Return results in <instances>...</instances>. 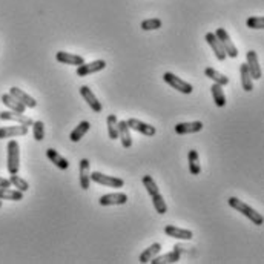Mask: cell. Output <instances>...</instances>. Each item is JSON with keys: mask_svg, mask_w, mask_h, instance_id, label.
Here are the masks:
<instances>
[{"mask_svg": "<svg viewBox=\"0 0 264 264\" xmlns=\"http://www.w3.org/2000/svg\"><path fill=\"white\" fill-rule=\"evenodd\" d=\"M143 186L146 188L148 194L151 195L152 198V205H154V209L157 211L160 215L166 213L167 212V206H166V201L161 195V192L158 191V186L157 183L154 181V178L151 175H145L143 177Z\"/></svg>", "mask_w": 264, "mask_h": 264, "instance_id": "cell-1", "label": "cell"}, {"mask_svg": "<svg viewBox=\"0 0 264 264\" xmlns=\"http://www.w3.org/2000/svg\"><path fill=\"white\" fill-rule=\"evenodd\" d=\"M227 203H229L230 208H234L235 211L241 212V213L246 216V218H249L255 226H261V224H263V221H264L263 215H261L260 212H257L254 208H251L249 205H246L244 201L238 200L237 197H230V198L227 200Z\"/></svg>", "mask_w": 264, "mask_h": 264, "instance_id": "cell-2", "label": "cell"}, {"mask_svg": "<svg viewBox=\"0 0 264 264\" xmlns=\"http://www.w3.org/2000/svg\"><path fill=\"white\" fill-rule=\"evenodd\" d=\"M8 172L9 175L12 174H19V169H20V146L17 143V140H9L8 142Z\"/></svg>", "mask_w": 264, "mask_h": 264, "instance_id": "cell-3", "label": "cell"}, {"mask_svg": "<svg viewBox=\"0 0 264 264\" xmlns=\"http://www.w3.org/2000/svg\"><path fill=\"white\" fill-rule=\"evenodd\" d=\"M163 80L170 88H174L178 92H181V94H192V91H194V88H192V85L189 82H184L183 79H180V77H177L172 72H164L163 74Z\"/></svg>", "mask_w": 264, "mask_h": 264, "instance_id": "cell-4", "label": "cell"}, {"mask_svg": "<svg viewBox=\"0 0 264 264\" xmlns=\"http://www.w3.org/2000/svg\"><path fill=\"white\" fill-rule=\"evenodd\" d=\"M213 34L216 36V39H218L220 43L223 45L224 53H226L227 57H230V58H237V57H238V50H237V46L234 45V42L230 40V36L226 33V29H224V28H218Z\"/></svg>", "mask_w": 264, "mask_h": 264, "instance_id": "cell-5", "label": "cell"}, {"mask_svg": "<svg viewBox=\"0 0 264 264\" xmlns=\"http://www.w3.org/2000/svg\"><path fill=\"white\" fill-rule=\"evenodd\" d=\"M91 180L94 183L107 186V188H123L125 186V180L118 178V177H112V175H105L102 172H91Z\"/></svg>", "mask_w": 264, "mask_h": 264, "instance_id": "cell-6", "label": "cell"}, {"mask_svg": "<svg viewBox=\"0 0 264 264\" xmlns=\"http://www.w3.org/2000/svg\"><path fill=\"white\" fill-rule=\"evenodd\" d=\"M246 65L249 68V72L252 75L254 80H260L263 77V72H261V66H260V61H258V54L257 51L251 50L246 53Z\"/></svg>", "mask_w": 264, "mask_h": 264, "instance_id": "cell-7", "label": "cell"}, {"mask_svg": "<svg viewBox=\"0 0 264 264\" xmlns=\"http://www.w3.org/2000/svg\"><path fill=\"white\" fill-rule=\"evenodd\" d=\"M100 206H121L128 203V195L125 192H114L102 195L99 200Z\"/></svg>", "mask_w": 264, "mask_h": 264, "instance_id": "cell-8", "label": "cell"}, {"mask_svg": "<svg viewBox=\"0 0 264 264\" xmlns=\"http://www.w3.org/2000/svg\"><path fill=\"white\" fill-rule=\"evenodd\" d=\"M106 68V61L105 60H94L91 61V63H85L77 66V75L79 77H86V75H91V74H96V72H100Z\"/></svg>", "mask_w": 264, "mask_h": 264, "instance_id": "cell-9", "label": "cell"}, {"mask_svg": "<svg viewBox=\"0 0 264 264\" xmlns=\"http://www.w3.org/2000/svg\"><path fill=\"white\" fill-rule=\"evenodd\" d=\"M126 123H128L129 129H134V131L143 134V135L154 137L155 134H157V129H155L154 126L148 125V123H145V121H140L137 118H129V120H126Z\"/></svg>", "mask_w": 264, "mask_h": 264, "instance_id": "cell-10", "label": "cell"}, {"mask_svg": "<svg viewBox=\"0 0 264 264\" xmlns=\"http://www.w3.org/2000/svg\"><path fill=\"white\" fill-rule=\"evenodd\" d=\"M55 60L58 63H63V65H71V66H80L85 63V58L82 55H77V54H71V53H65V51H58L55 54Z\"/></svg>", "mask_w": 264, "mask_h": 264, "instance_id": "cell-11", "label": "cell"}, {"mask_svg": "<svg viewBox=\"0 0 264 264\" xmlns=\"http://www.w3.org/2000/svg\"><path fill=\"white\" fill-rule=\"evenodd\" d=\"M205 40L209 43V46L212 48V51H213L215 57L218 58L220 61H224L227 55H226V53H224L223 45L220 43V40H218V39H216V36H215L213 33H208V34L205 36Z\"/></svg>", "mask_w": 264, "mask_h": 264, "instance_id": "cell-12", "label": "cell"}, {"mask_svg": "<svg viewBox=\"0 0 264 264\" xmlns=\"http://www.w3.org/2000/svg\"><path fill=\"white\" fill-rule=\"evenodd\" d=\"M0 120L3 121H17L19 125H25V126H33V120H31L29 117L20 114V112H14V111H3L0 112Z\"/></svg>", "mask_w": 264, "mask_h": 264, "instance_id": "cell-13", "label": "cell"}, {"mask_svg": "<svg viewBox=\"0 0 264 264\" xmlns=\"http://www.w3.org/2000/svg\"><path fill=\"white\" fill-rule=\"evenodd\" d=\"M79 175H80V188L83 191H88L91 186V169H89V160L82 158L79 163Z\"/></svg>", "mask_w": 264, "mask_h": 264, "instance_id": "cell-14", "label": "cell"}, {"mask_svg": "<svg viewBox=\"0 0 264 264\" xmlns=\"http://www.w3.org/2000/svg\"><path fill=\"white\" fill-rule=\"evenodd\" d=\"M80 94H82V97L86 100V103L91 106V109L94 111V112H102L103 111L102 103L99 102V99L96 97L94 92L89 89V86H82L80 88Z\"/></svg>", "mask_w": 264, "mask_h": 264, "instance_id": "cell-15", "label": "cell"}, {"mask_svg": "<svg viewBox=\"0 0 264 264\" xmlns=\"http://www.w3.org/2000/svg\"><path fill=\"white\" fill-rule=\"evenodd\" d=\"M164 234L170 238H177V240H192L194 238V234L192 230H188V229H180L177 226H172L169 224L164 227Z\"/></svg>", "mask_w": 264, "mask_h": 264, "instance_id": "cell-16", "label": "cell"}, {"mask_svg": "<svg viewBox=\"0 0 264 264\" xmlns=\"http://www.w3.org/2000/svg\"><path fill=\"white\" fill-rule=\"evenodd\" d=\"M181 249H183V247H180V246H174V251L172 252L164 254L161 257H154L149 263H152V264H164V263L170 264V263H177V261H180Z\"/></svg>", "mask_w": 264, "mask_h": 264, "instance_id": "cell-17", "label": "cell"}, {"mask_svg": "<svg viewBox=\"0 0 264 264\" xmlns=\"http://www.w3.org/2000/svg\"><path fill=\"white\" fill-rule=\"evenodd\" d=\"M28 131H29V128H28V126H25V125L0 128V140L12 138V137H22V135H26V134H28Z\"/></svg>", "mask_w": 264, "mask_h": 264, "instance_id": "cell-18", "label": "cell"}, {"mask_svg": "<svg viewBox=\"0 0 264 264\" xmlns=\"http://www.w3.org/2000/svg\"><path fill=\"white\" fill-rule=\"evenodd\" d=\"M203 129V123L201 121H188V123H178L175 126V132L180 135L186 134H197Z\"/></svg>", "mask_w": 264, "mask_h": 264, "instance_id": "cell-19", "label": "cell"}, {"mask_svg": "<svg viewBox=\"0 0 264 264\" xmlns=\"http://www.w3.org/2000/svg\"><path fill=\"white\" fill-rule=\"evenodd\" d=\"M118 138L121 140V146L129 149L132 146V137H131V129L128 126L126 120L118 121Z\"/></svg>", "mask_w": 264, "mask_h": 264, "instance_id": "cell-20", "label": "cell"}, {"mask_svg": "<svg viewBox=\"0 0 264 264\" xmlns=\"http://www.w3.org/2000/svg\"><path fill=\"white\" fill-rule=\"evenodd\" d=\"M9 94L14 96L22 105H25L26 107H36V106H37V102H36L33 97H31L29 94H26L25 91H22V89H19V88L12 86V88L9 89Z\"/></svg>", "mask_w": 264, "mask_h": 264, "instance_id": "cell-21", "label": "cell"}, {"mask_svg": "<svg viewBox=\"0 0 264 264\" xmlns=\"http://www.w3.org/2000/svg\"><path fill=\"white\" fill-rule=\"evenodd\" d=\"M46 157L50 158L51 163H54L58 169L61 170H66L69 167V161L63 157V155H60L55 149L50 148V149H46Z\"/></svg>", "mask_w": 264, "mask_h": 264, "instance_id": "cell-22", "label": "cell"}, {"mask_svg": "<svg viewBox=\"0 0 264 264\" xmlns=\"http://www.w3.org/2000/svg\"><path fill=\"white\" fill-rule=\"evenodd\" d=\"M2 103H3L6 107H9V111H14V112L25 114V111H26V106L22 105L14 96H11L9 92H8V94H3V96H2Z\"/></svg>", "mask_w": 264, "mask_h": 264, "instance_id": "cell-23", "label": "cell"}, {"mask_svg": "<svg viewBox=\"0 0 264 264\" xmlns=\"http://www.w3.org/2000/svg\"><path fill=\"white\" fill-rule=\"evenodd\" d=\"M89 129H91V123H89V121H86V120L80 121V123H79V126H75L74 131L69 134V140H71L72 143H79L80 140L88 134Z\"/></svg>", "mask_w": 264, "mask_h": 264, "instance_id": "cell-24", "label": "cell"}, {"mask_svg": "<svg viewBox=\"0 0 264 264\" xmlns=\"http://www.w3.org/2000/svg\"><path fill=\"white\" fill-rule=\"evenodd\" d=\"M240 72H241V86L246 92H251L254 89V79L249 72V68H247L246 63H241L240 66Z\"/></svg>", "mask_w": 264, "mask_h": 264, "instance_id": "cell-25", "label": "cell"}, {"mask_svg": "<svg viewBox=\"0 0 264 264\" xmlns=\"http://www.w3.org/2000/svg\"><path fill=\"white\" fill-rule=\"evenodd\" d=\"M205 75L208 77V79H211L213 83H216V85L226 86L229 83V77H226L224 74L218 72V71L213 69V68H206L205 69Z\"/></svg>", "mask_w": 264, "mask_h": 264, "instance_id": "cell-26", "label": "cell"}, {"mask_svg": "<svg viewBox=\"0 0 264 264\" xmlns=\"http://www.w3.org/2000/svg\"><path fill=\"white\" fill-rule=\"evenodd\" d=\"M211 92H212V97H213V103L218 107H224L226 106V96H224L223 86L213 83L212 88H211Z\"/></svg>", "mask_w": 264, "mask_h": 264, "instance_id": "cell-27", "label": "cell"}, {"mask_svg": "<svg viewBox=\"0 0 264 264\" xmlns=\"http://www.w3.org/2000/svg\"><path fill=\"white\" fill-rule=\"evenodd\" d=\"M188 161H189V172H191L192 175H200V172H201V164H200L198 152H197L195 149H191V151H189Z\"/></svg>", "mask_w": 264, "mask_h": 264, "instance_id": "cell-28", "label": "cell"}, {"mask_svg": "<svg viewBox=\"0 0 264 264\" xmlns=\"http://www.w3.org/2000/svg\"><path fill=\"white\" fill-rule=\"evenodd\" d=\"M161 251V244L160 243H154L152 246H149L148 249H145V252L140 255V263H149L154 257H157Z\"/></svg>", "mask_w": 264, "mask_h": 264, "instance_id": "cell-29", "label": "cell"}, {"mask_svg": "<svg viewBox=\"0 0 264 264\" xmlns=\"http://www.w3.org/2000/svg\"><path fill=\"white\" fill-rule=\"evenodd\" d=\"M0 200H9V201H20L23 200V192L11 188H0Z\"/></svg>", "mask_w": 264, "mask_h": 264, "instance_id": "cell-30", "label": "cell"}, {"mask_svg": "<svg viewBox=\"0 0 264 264\" xmlns=\"http://www.w3.org/2000/svg\"><path fill=\"white\" fill-rule=\"evenodd\" d=\"M107 135H109L111 140H117L118 138V120L115 114H109L107 115Z\"/></svg>", "mask_w": 264, "mask_h": 264, "instance_id": "cell-31", "label": "cell"}, {"mask_svg": "<svg viewBox=\"0 0 264 264\" xmlns=\"http://www.w3.org/2000/svg\"><path fill=\"white\" fill-rule=\"evenodd\" d=\"M9 181H11V186H14V188H17V191H20V192H23V194L29 189L28 181L23 180L22 177H19L17 174H12V175L9 177Z\"/></svg>", "mask_w": 264, "mask_h": 264, "instance_id": "cell-32", "label": "cell"}, {"mask_svg": "<svg viewBox=\"0 0 264 264\" xmlns=\"http://www.w3.org/2000/svg\"><path fill=\"white\" fill-rule=\"evenodd\" d=\"M33 135H34V140L36 142H42L45 138V125L43 121H34L33 123Z\"/></svg>", "mask_w": 264, "mask_h": 264, "instance_id": "cell-33", "label": "cell"}, {"mask_svg": "<svg viewBox=\"0 0 264 264\" xmlns=\"http://www.w3.org/2000/svg\"><path fill=\"white\" fill-rule=\"evenodd\" d=\"M161 25H163V22L160 19H146L142 22L140 26H142L143 31H154V29H160Z\"/></svg>", "mask_w": 264, "mask_h": 264, "instance_id": "cell-34", "label": "cell"}, {"mask_svg": "<svg viewBox=\"0 0 264 264\" xmlns=\"http://www.w3.org/2000/svg\"><path fill=\"white\" fill-rule=\"evenodd\" d=\"M246 25L251 29H263L264 28V19L263 17H249L246 20Z\"/></svg>", "mask_w": 264, "mask_h": 264, "instance_id": "cell-35", "label": "cell"}, {"mask_svg": "<svg viewBox=\"0 0 264 264\" xmlns=\"http://www.w3.org/2000/svg\"><path fill=\"white\" fill-rule=\"evenodd\" d=\"M0 188H11V181H9V178L0 177Z\"/></svg>", "mask_w": 264, "mask_h": 264, "instance_id": "cell-36", "label": "cell"}, {"mask_svg": "<svg viewBox=\"0 0 264 264\" xmlns=\"http://www.w3.org/2000/svg\"><path fill=\"white\" fill-rule=\"evenodd\" d=\"M0 208H2V200H0Z\"/></svg>", "mask_w": 264, "mask_h": 264, "instance_id": "cell-37", "label": "cell"}]
</instances>
